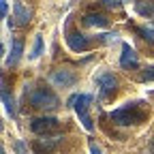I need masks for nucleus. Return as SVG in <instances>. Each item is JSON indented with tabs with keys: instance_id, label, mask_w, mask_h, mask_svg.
I'll use <instances>...</instances> for the list:
<instances>
[{
	"instance_id": "obj_8",
	"label": "nucleus",
	"mask_w": 154,
	"mask_h": 154,
	"mask_svg": "<svg viewBox=\"0 0 154 154\" xmlns=\"http://www.w3.org/2000/svg\"><path fill=\"white\" fill-rule=\"evenodd\" d=\"M30 19H32V9L30 7H26L24 2L13 5V17H11L9 26H28Z\"/></svg>"
},
{
	"instance_id": "obj_4",
	"label": "nucleus",
	"mask_w": 154,
	"mask_h": 154,
	"mask_svg": "<svg viewBox=\"0 0 154 154\" xmlns=\"http://www.w3.org/2000/svg\"><path fill=\"white\" fill-rule=\"evenodd\" d=\"M94 82H96V86H99L103 99H107V96H113L116 92H118V86H120L118 77H116L111 71H99V73L94 75Z\"/></svg>"
},
{
	"instance_id": "obj_10",
	"label": "nucleus",
	"mask_w": 154,
	"mask_h": 154,
	"mask_svg": "<svg viewBox=\"0 0 154 154\" xmlns=\"http://www.w3.org/2000/svg\"><path fill=\"white\" fill-rule=\"evenodd\" d=\"M22 54H24V41H22V38H13L11 51L7 56V66H15L19 62V58H22Z\"/></svg>"
},
{
	"instance_id": "obj_6",
	"label": "nucleus",
	"mask_w": 154,
	"mask_h": 154,
	"mask_svg": "<svg viewBox=\"0 0 154 154\" xmlns=\"http://www.w3.org/2000/svg\"><path fill=\"white\" fill-rule=\"evenodd\" d=\"M66 45L75 54H84V51L90 49V38L84 32H79V30H69L66 32Z\"/></svg>"
},
{
	"instance_id": "obj_20",
	"label": "nucleus",
	"mask_w": 154,
	"mask_h": 154,
	"mask_svg": "<svg viewBox=\"0 0 154 154\" xmlns=\"http://www.w3.org/2000/svg\"><path fill=\"white\" fill-rule=\"evenodd\" d=\"M90 152L92 154H103V150H101V146L96 143V141H90Z\"/></svg>"
},
{
	"instance_id": "obj_7",
	"label": "nucleus",
	"mask_w": 154,
	"mask_h": 154,
	"mask_svg": "<svg viewBox=\"0 0 154 154\" xmlns=\"http://www.w3.org/2000/svg\"><path fill=\"white\" fill-rule=\"evenodd\" d=\"M30 128L36 135H49V133L60 128V122H58L56 118H51V116H43V118H34L30 122Z\"/></svg>"
},
{
	"instance_id": "obj_19",
	"label": "nucleus",
	"mask_w": 154,
	"mask_h": 154,
	"mask_svg": "<svg viewBox=\"0 0 154 154\" xmlns=\"http://www.w3.org/2000/svg\"><path fill=\"white\" fill-rule=\"evenodd\" d=\"M99 38H101L103 43H116V41H118V34H116V32H113V34H103V36H99Z\"/></svg>"
},
{
	"instance_id": "obj_9",
	"label": "nucleus",
	"mask_w": 154,
	"mask_h": 154,
	"mask_svg": "<svg viewBox=\"0 0 154 154\" xmlns=\"http://www.w3.org/2000/svg\"><path fill=\"white\" fill-rule=\"evenodd\" d=\"M137 64H139L137 51H135L128 43H124L122 45V54H120V66L124 71H133V69H137Z\"/></svg>"
},
{
	"instance_id": "obj_5",
	"label": "nucleus",
	"mask_w": 154,
	"mask_h": 154,
	"mask_svg": "<svg viewBox=\"0 0 154 154\" xmlns=\"http://www.w3.org/2000/svg\"><path fill=\"white\" fill-rule=\"evenodd\" d=\"M49 82L58 88H73L77 82H79V75L71 69H56L49 75Z\"/></svg>"
},
{
	"instance_id": "obj_22",
	"label": "nucleus",
	"mask_w": 154,
	"mask_h": 154,
	"mask_svg": "<svg viewBox=\"0 0 154 154\" xmlns=\"http://www.w3.org/2000/svg\"><path fill=\"white\" fill-rule=\"evenodd\" d=\"M0 11H2V17H7V11H9V5H7V0H0Z\"/></svg>"
},
{
	"instance_id": "obj_12",
	"label": "nucleus",
	"mask_w": 154,
	"mask_h": 154,
	"mask_svg": "<svg viewBox=\"0 0 154 154\" xmlns=\"http://www.w3.org/2000/svg\"><path fill=\"white\" fill-rule=\"evenodd\" d=\"M32 148H34L36 154H51L54 148H56V139H38V141L32 143Z\"/></svg>"
},
{
	"instance_id": "obj_16",
	"label": "nucleus",
	"mask_w": 154,
	"mask_h": 154,
	"mask_svg": "<svg viewBox=\"0 0 154 154\" xmlns=\"http://www.w3.org/2000/svg\"><path fill=\"white\" fill-rule=\"evenodd\" d=\"M139 82H143V84H146V82H154V64L143 69V73L139 75Z\"/></svg>"
},
{
	"instance_id": "obj_3",
	"label": "nucleus",
	"mask_w": 154,
	"mask_h": 154,
	"mask_svg": "<svg viewBox=\"0 0 154 154\" xmlns=\"http://www.w3.org/2000/svg\"><path fill=\"white\" fill-rule=\"evenodd\" d=\"M77 116H79V122L84 124L86 131H94V124H92V118H90V113H88V107L92 103V94H75L73 99H71Z\"/></svg>"
},
{
	"instance_id": "obj_15",
	"label": "nucleus",
	"mask_w": 154,
	"mask_h": 154,
	"mask_svg": "<svg viewBox=\"0 0 154 154\" xmlns=\"http://www.w3.org/2000/svg\"><path fill=\"white\" fill-rule=\"evenodd\" d=\"M2 101H5V107H7V111H9L11 116H15V105H13V96H9L7 88L2 90Z\"/></svg>"
},
{
	"instance_id": "obj_2",
	"label": "nucleus",
	"mask_w": 154,
	"mask_h": 154,
	"mask_svg": "<svg viewBox=\"0 0 154 154\" xmlns=\"http://www.w3.org/2000/svg\"><path fill=\"white\" fill-rule=\"evenodd\" d=\"M143 103H126V107L113 109L109 113V118L113 120V124L118 126H131V124H141L148 118V109L141 107Z\"/></svg>"
},
{
	"instance_id": "obj_17",
	"label": "nucleus",
	"mask_w": 154,
	"mask_h": 154,
	"mask_svg": "<svg viewBox=\"0 0 154 154\" xmlns=\"http://www.w3.org/2000/svg\"><path fill=\"white\" fill-rule=\"evenodd\" d=\"M135 9H137V13L143 15V17H150V15L154 13V9H152L150 5H146V2H137V7H135Z\"/></svg>"
},
{
	"instance_id": "obj_14",
	"label": "nucleus",
	"mask_w": 154,
	"mask_h": 154,
	"mask_svg": "<svg viewBox=\"0 0 154 154\" xmlns=\"http://www.w3.org/2000/svg\"><path fill=\"white\" fill-rule=\"evenodd\" d=\"M43 54V36L41 34H36L34 36V45H32V51H30V58L32 60H36L38 56Z\"/></svg>"
},
{
	"instance_id": "obj_1",
	"label": "nucleus",
	"mask_w": 154,
	"mask_h": 154,
	"mask_svg": "<svg viewBox=\"0 0 154 154\" xmlns=\"http://www.w3.org/2000/svg\"><path fill=\"white\" fill-rule=\"evenodd\" d=\"M26 101L30 103V107L43 111H51L60 105V99L47 86H30V90H26Z\"/></svg>"
},
{
	"instance_id": "obj_11",
	"label": "nucleus",
	"mask_w": 154,
	"mask_h": 154,
	"mask_svg": "<svg viewBox=\"0 0 154 154\" xmlns=\"http://www.w3.org/2000/svg\"><path fill=\"white\" fill-rule=\"evenodd\" d=\"M84 24L86 26H92V28H107L109 26V19H107V15H103V13H86L84 15Z\"/></svg>"
},
{
	"instance_id": "obj_13",
	"label": "nucleus",
	"mask_w": 154,
	"mask_h": 154,
	"mask_svg": "<svg viewBox=\"0 0 154 154\" xmlns=\"http://www.w3.org/2000/svg\"><path fill=\"white\" fill-rule=\"evenodd\" d=\"M137 32L141 34V38H146L148 43H154V24H146V26L137 28Z\"/></svg>"
},
{
	"instance_id": "obj_18",
	"label": "nucleus",
	"mask_w": 154,
	"mask_h": 154,
	"mask_svg": "<svg viewBox=\"0 0 154 154\" xmlns=\"http://www.w3.org/2000/svg\"><path fill=\"white\" fill-rule=\"evenodd\" d=\"M103 5H105L107 9H113V11H118V9L122 7V0H103Z\"/></svg>"
},
{
	"instance_id": "obj_21",
	"label": "nucleus",
	"mask_w": 154,
	"mask_h": 154,
	"mask_svg": "<svg viewBox=\"0 0 154 154\" xmlns=\"http://www.w3.org/2000/svg\"><path fill=\"white\" fill-rule=\"evenodd\" d=\"M15 150H17L19 154H26V146H24V141H15Z\"/></svg>"
},
{
	"instance_id": "obj_23",
	"label": "nucleus",
	"mask_w": 154,
	"mask_h": 154,
	"mask_svg": "<svg viewBox=\"0 0 154 154\" xmlns=\"http://www.w3.org/2000/svg\"><path fill=\"white\" fill-rule=\"evenodd\" d=\"M0 154H7V152H5V148H0Z\"/></svg>"
}]
</instances>
